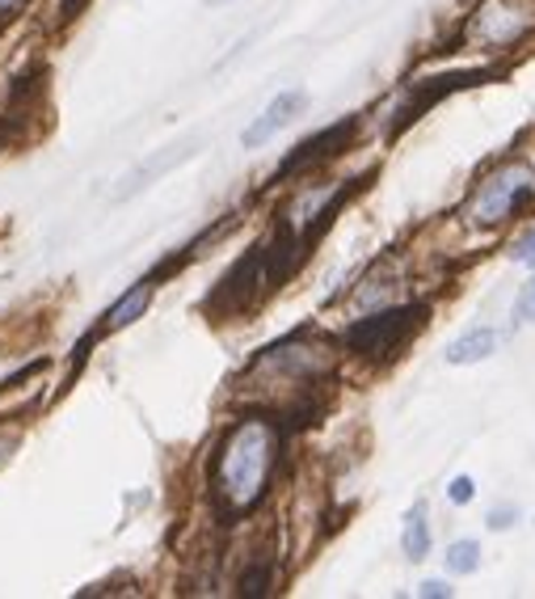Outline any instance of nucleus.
I'll list each match as a JSON object with an SVG mask.
<instances>
[{"mask_svg":"<svg viewBox=\"0 0 535 599\" xmlns=\"http://www.w3.org/2000/svg\"><path fill=\"white\" fill-rule=\"evenodd\" d=\"M148 304H152V288H148V284H143V288H131L115 309L106 312V330H127L136 317H143Z\"/></svg>","mask_w":535,"mask_h":599,"instance_id":"1a4fd4ad","label":"nucleus"},{"mask_svg":"<svg viewBox=\"0 0 535 599\" xmlns=\"http://www.w3.org/2000/svg\"><path fill=\"white\" fill-rule=\"evenodd\" d=\"M514 515H518V511H511V506H502V511H493V515H489V527H493V532H497V527H511V524H514Z\"/></svg>","mask_w":535,"mask_h":599,"instance_id":"f3484780","label":"nucleus"},{"mask_svg":"<svg viewBox=\"0 0 535 599\" xmlns=\"http://www.w3.org/2000/svg\"><path fill=\"white\" fill-rule=\"evenodd\" d=\"M532 25L535 18L523 4H514V0H485V4L472 13L464 39L468 43H481V47H514Z\"/></svg>","mask_w":535,"mask_h":599,"instance_id":"20e7f679","label":"nucleus"},{"mask_svg":"<svg viewBox=\"0 0 535 599\" xmlns=\"http://www.w3.org/2000/svg\"><path fill=\"white\" fill-rule=\"evenodd\" d=\"M497 351V330H489V325H477V330H468L460 334L456 342H447V363H456V367H464V363H481L489 360Z\"/></svg>","mask_w":535,"mask_h":599,"instance_id":"0eeeda50","label":"nucleus"},{"mask_svg":"<svg viewBox=\"0 0 535 599\" xmlns=\"http://www.w3.org/2000/svg\"><path fill=\"white\" fill-rule=\"evenodd\" d=\"M22 0H0V13H9V9H18Z\"/></svg>","mask_w":535,"mask_h":599,"instance_id":"a211bd4d","label":"nucleus"},{"mask_svg":"<svg viewBox=\"0 0 535 599\" xmlns=\"http://www.w3.org/2000/svg\"><path fill=\"white\" fill-rule=\"evenodd\" d=\"M182 157H190V148H186V152H178V148H169V152H161V157H152L148 165L136 169V173L127 178V186H122V191H118V194H131V191H140V186H148V178H157L161 169H169V165H173V161H182Z\"/></svg>","mask_w":535,"mask_h":599,"instance_id":"f8f14e48","label":"nucleus"},{"mask_svg":"<svg viewBox=\"0 0 535 599\" xmlns=\"http://www.w3.org/2000/svg\"><path fill=\"white\" fill-rule=\"evenodd\" d=\"M418 596H426V599H447V596H451V587H447V582H439V578H430V582H421V587H418Z\"/></svg>","mask_w":535,"mask_h":599,"instance_id":"dca6fc26","label":"nucleus"},{"mask_svg":"<svg viewBox=\"0 0 535 599\" xmlns=\"http://www.w3.org/2000/svg\"><path fill=\"white\" fill-rule=\"evenodd\" d=\"M275 452H279V431L261 418H245L224 435L215 456V494L233 515H245L266 494Z\"/></svg>","mask_w":535,"mask_h":599,"instance_id":"f257e3e1","label":"nucleus"},{"mask_svg":"<svg viewBox=\"0 0 535 599\" xmlns=\"http://www.w3.org/2000/svg\"><path fill=\"white\" fill-rule=\"evenodd\" d=\"M400 549L409 561H421L430 553V524H426V506H414L409 520H405V536H400Z\"/></svg>","mask_w":535,"mask_h":599,"instance_id":"9d476101","label":"nucleus"},{"mask_svg":"<svg viewBox=\"0 0 535 599\" xmlns=\"http://www.w3.org/2000/svg\"><path fill=\"white\" fill-rule=\"evenodd\" d=\"M489 73H447V76H430V81H418L409 97H405V106H400V119L393 122L396 131H405L409 122H418L430 106H439L447 94H456V89H464V85H477V81H485Z\"/></svg>","mask_w":535,"mask_h":599,"instance_id":"39448f33","label":"nucleus"},{"mask_svg":"<svg viewBox=\"0 0 535 599\" xmlns=\"http://www.w3.org/2000/svg\"><path fill=\"white\" fill-rule=\"evenodd\" d=\"M303 101H308V97H303V89H287V94L270 97V101H266V110H261V115H257V119L245 127L240 145H245V148H261L266 140H275L282 127H287V122H291L303 110Z\"/></svg>","mask_w":535,"mask_h":599,"instance_id":"423d86ee","label":"nucleus"},{"mask_svg":"<svg viewBox=\"0 0 535 599\" xmlns=\"http://www.w3.org/2000/svg\"><path fill=\"white\" fill-rule=\"evenodd\" d=\"M421 321H426V304H400V309L372 312V317L354 321L346 330V346L354 355H367V360H388L418 334Z\"/></svg>","mask_w":535,"mask_h":599,"instance_id":"7ed1b4c3","label":"nucleus"},{"mask_svg":"<svg viewBox=\"0 0 535 599\" xmlns=\"http://www.w3.org/2000/svg\"><path fill=\"white\" fill-rule=\"evenodd\" d=\"M207 4H233V0H207Z\"/></svg>","mask_w":535,"mask_h":599,"instance_id":"6ab92c4d","label":"nucleus"},{"mask_svg":"<svg viewBox=\"0 0 535 599\" xmlns=\"http://www.w3.org/2000/svg\"><path fill=\"white\" fill-rule=\"evenodd\" d=\"M514 321L518 325H535V275L532 284L518 291V300H514Z\"/></svg>","mask_w":535,"mask_h":599,"instance_id":"ddd939ff","label":"nucleus"},{"mask_svg":"<svg viewBox=\"0 0 535 599\" xmlns=\"http://www.w3.org/2000/svg\"><path fill=\"white\" fill-rule=\"evenodd\" d=\"M511 258H514V263H527V266L535 263V228H532V233H527V237H518V240H514Z\"/></svg>","mask_w":535,"mask_h":599,"instance_id":"2eb2a0df","label":"nucleus"},{"mask_svg":"<svg viewBox=\"0 0 535 599\" xmlns=\"http://www.w3.org/2000/svg\"><path fill=\"white\" fill-rule=\"evenodd\" d=\"M442 561H447L451 575H472L481 566V545L477 541H456L451 549L442 553Z\"/></svg>","mask_w":535,"mask_h":599,"instance_id":"9b49d317","label":"nucleus"},{"mask_svg":"<svg viewBox=\"0 0 535 599\" xmlns=\"http://www.w3.org/2000/svg\"><path fill=\"white\" fill-rule=\"evenodd\" d=\"M350 131H354V119L350 122H338V127H329V131H321V136H312V140H303L291 157H287V165H282V173H291V169L308 165V161H321V157H329V152H338V145H346Z\"/></svg>","mask_w":535,"mask_h":599,"instance_id":"6e6552de","label":"nucleus"},{"mask_svg":"<svg viewBox=\"0 0 535 599\" xmlns=\"http://www.w3.org/2000/svg\"><path fill=\"white\" fill-rule=\"evenodd\" d=\"M447 494H451V503H472V499H477V485H472V478H456L447 485Z\"/></svg>","mask_w":535,"mask_h":599,"instance_id":"4468645a","label":"nucleus"},{"mask_svg":"<svg viewBox=\"0 0 535 599\" xmlns=\"http://www.w3.org/2000/svg\"><path fill=\"white\" fill-rule=\"evenodd\" d=\"M535 199V169L532 165H502L497 173H489L485 182L477 186L472 203H468V220L493 228L502 220L518 216L527 203Z\"/></svg>","mask_w":535,"mask_h":599,"instance_id":"f03ea898","label":"nucleus"}]
</instances>
